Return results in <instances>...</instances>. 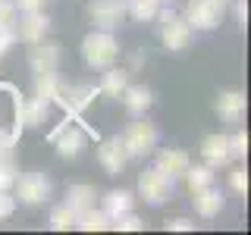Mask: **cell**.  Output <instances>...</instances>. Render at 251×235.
Returning a JSON list of instances; mask_svg holds the SVG:
<instances>
[{
  "instance_id": "6da1fadb",
  "label": "cell",
  "mask_w": 251,
  "mask_h": 235,
  "mask_svg": "<svg viewBox=\"0 0 251 235\" xmlns=\"http://www.w3.org/2000/svg\"><path fill=\"white\" fill-rule=\"evenodd\" d=\"M82 60L88 63L91 69H107L120 60V44H116V38L110 35L107 28H98V31H91V35H85Z\"/></svg>"
},
{
  "instance_id": "7a4b0ae2",
  "label": "cell",
  "mask_w": 251,
  "mask_h": 235,
  "mask_svg": "<svg viewBox=\"0 0 251 235\" xmlns=\"http://www.w3.org/2000/svg\"><path fill=\"white\" fill-rule=\"evenodd\" d=\"M94 97H98V88L94 85H82V82H60L57 94H53V104H60V110L69 116V119H75V116H82L85 110L94 104Z\"/></svg>"
},
{
  "instance_id": "3957f363",
  "label": "cell",
  "mask_w": 251,
  "mask_h": 235,
  "mask_svg": "<svg viewBox=\"0 0 251 235\" xmlns=\"http://www.w3.org/2000/svg\"><path fill=\"white\" fill-rule=\"evenodd\" d=\"M123 147H126V154H129V160H141V157L154 154V147H157V125L148 122V119L132 122L129 129H126V135H123Z\"/></svg>"
},
{
  "instance_id": "277c9868",
  "label": "cell",
  "mask_w": 251,
  "mask_h": 235,
  "mask_svg": "<svg viewBox=\"0 0 251 235\" xmlns=\"http://www.w3.org/2000/svg\"><path fill=\"white\" fill-rule=\"evenodd\" d=\"M13 188H16V201L28 204V207L44 204L47 198H50V191H53L50 179H47L44 172H22V176H16Z\"/></svg>"
},
{
  "instance_id": "5b68a950",
  "label": "cell",
  "mask_w": 251,
  "mask_h": 235,
  "mask_svg": "<svg viewBox=\"0 0 251 235\" xmlns=\"http://www.w3.org/2000/svg\"><path fill=\"white\" fill-rule=\"evenodd\" d=\"M173 182L176 179L167 176V172H160V169H141V176H138V194H141V201L145 204H163L173 194Z\"/></svg>"
},
{
  "instance_id": "8992f818",
  "label": "cell",
  "mask_w": 251,
  "mask_h": 235,
  "mask_svg": "<svg viewBox=\"0 0 251 235\" xmlns=\"http://www.w3.org/2000/svg\"><path fill=\"white\" fill-rule=\"evenodd\" d=\"M220 16H223V6L217 0H188L182 19L192 25V31H210L220 25Z\"/></svg>"
},
{
  "instance_id": "52a82bcc",
  "label": "cell",
  "mask_w": 251,
  "mask_h": 235,
  "mask_svg": "<svg viewBox=\"0 0 251 235\" xmlns=\"http://www.w3.org/2000/svg\"><path fill=\"white\" fill-rule=\"evenodd\" d=\"M160 16V41L170 47V50H185L188 44H192V25L182 19V16H176L173 10L167 13H157Z\"/></svg>"
},
{
  "instance_id": "ba28073f",
  "label": "cell",
  "mask_w": 251,
  "mask_h": 235,
  "mask_svg": "<svg viewBox=\"0 0 251 235\" xmlns=\"http://www.w3.org/2000/svg\"><path fill=\"white\" fill-rule=\"evenodd\" d=\"M98 138L94 132H85L82 125H69V122H63L57 132H53V147H57V154L63 157V160H75L78 154H82V147H85V138Z\"/></svg>"
},
{
  "instance_id": "9c48e42d",
  "label": "cell",
  "mask_w": 251,
  "mask_h": 235,
  "mask_svg": "<svg viewBox=\"0 0 251 235\" xmlns=\"http://www.w3.org/2000/svg\"><path fill=\"white\" fill-rule=\"evenodd\" d=\"M16 28V41L22 44H38L47 38V31H50V19L44 16V10H35V13H22L19 22H13Z\"/></svg>"
},
{
  "instance_id": "30bf717a",
  "label": "cell",
  "mask_w": 251,
  "mask_h": 235,
  "mask_svg": "<svg viewBox=\"0 0 251 235\" xmlns=\"http://www.w3.org/2000/svg\"><path fill=\"white\" fill-rule=\"evenodd\" d=\"M88 19L98 28H116L126 19V0H91L88 3Z\"/></svg>"
},
{
  "instance_id": "8fae6325",
  "label": "cell",
  "mask_w": 251,
  "mask_h": 235,
  "mask_svg": "<svg viewBox=\"0 0 251 235\" xmlns=\"http://www.w3.org/2000/svg\"><path fill=\"white\" fill-rule=\"evenodd\" d=\"M60 57H63V50H60V44L57 41H38V44H31V53H28V66H31V72H57L60 69Z\"/></svg>"
},
{
  "instance_id": "7c38bea8",
  "label": "cell",
  "mask_w": 251,
  "mask_h": 235,
  "mask_svg": "<svg viewBox=\"0 0 251 235\" xmlns=\"http://www.w3.org/2000/svg\"><path fill=\"white\" fill-rule=\"evenodd\" d=\"M98 163L107 169V176H120V172L126 169V163H129V154H126L120 135L100 141V147H98Z\"/></svg>"
},
{
  "instance_id": "4fadbf2b",
  "label": "cell",
  "mask_w": 251,
  "mask_h": 235,
  "mask_svg": "<svg viewBox=\"0 0 251 235\" xmlns=\"http://www.w3.org/2000/svg\"><path fill=\"white\" fill-rule=\"evenodd\" d=\"M192 204H195V213L204 216V219H214L220 216V210H223V194L217 191L214 185H207V188H198V191H192Z\"/></svg>"
},
{
  "instance_id": "5bb4252c",
  "label": "cell",
  "mask_w": 251,
  "mask_h": 235,
  "mask_svg": "<svg viewBox=\"0 0 251 235\" xmlns=\"http://www.w3.org/2000/svg\"><path fill=\"white\" fill-rule=\"evenodd\" d=\"M217 116L220 119H226V122H239L242 116H245V94L242 91H220L217 94Z\"/></svg>"
},
{
  "instance_id": "9a60e30c",
  "label": "cell",
  "mask_w": 251,
  "mask_h": 235,
  "mask_svg": "<svg viewBox=\"0 0 251 235\" xmlns=\"http://www.w3.org/2000/svg\"><path fill=\"white\" fill-rule=\"evenodd\" d=\"M120 97H123V107H126L129 116H145L154 104V94H151V88H145V85H126V91Z\"/></svg>"
},
{
  "instance_id": "2e32d148",
  "label": "cell",
  "mask_w": 251,
  "mask_h": 235,
  "mask_svg": "<svg viewBox=\"0 0 251 235\" xmlns=\"http://www.w3.org/2000/svg\"><path fill=\"white\" fill-rule=\"evenodd\" d=\"M188 166H192V157H188L185 151H179V147H167V151L157 154V169L167 172V176H173V179L185 176Z\"/></svg>"
},
{
  "instance_id": "e0dca14e",
  "label": "cell",
  "mask_w": 251,
  "mask_h": 235,
  "mask_svg": "<svg viewBox=\"0 0 251 235\" xmlns=\"http://www.w3.org/2000/svg\"><path fill=\"white\" fill-rule=\"evenodd\" d=\"M201 157H204V163L207 166H226L229 163V147H226V135H207L201 141Z\"/></svg>"
},
{
  "instance_id": "ac0fdd59",
  "label": "cell",
  "mask_w": 251,
  "mask_h": 235,
  "mask_svg": "<svg viewBox=\"0 0 251 235\" xmlns=\"http://www.w3.org/2000/svg\"><path fill=\"white\" fill-rule=\"evenodd\" d=\"M47 110H50V100H44V97H35L31 94L28 100H22L19 104V119H22V125H44V119H47Z\"/></svg>"
},
{
  "instance_id": "d6986e66",
  "label": "cell",
  "mask_w": 251,
  "mask_h": 235,
  "mask_svg": "<svg viewBox=\"0 0 251 235\" xmlns=\"http://www.w3.org/2000/svg\"><path fill=\"white\" fill-rule=\"evenodd\" d=\"M126 85H129V69L107 66L104 69V78H100L98 94H104V97H120V94L126 91Z\"/></svg>"
},
{
  "instance_id": "ffe728a7",
  "label": "cell",
  "mask_w": 251,
  "mask_h": 235,
  "mask_svg": "<svg viewBox=\"0 0 251 235\" xmlns=\"http://www.w3.org/2000/svg\"><path fill=\"white\" fill-rule=\"evenodd\" d=\"M94 198H98V194H94L91 185H73V188L66 191V201H63V204H66V207L73 210L75 216H82L85 210L94 207Z\"/></svg>"
},
{
  "instance_id": "44dd1931",
  "label": "cell",
  "mask_w": 251,
  "mask_h": 235,
  "mask_svg": "<svg viewBox=\"0 0 251 235\" xmlns=\"http://www.w3.org/2000/svg\"><path fill=\"white\" fill-rule=\"evenodd\" d=\"M75 229L82 232H107L110 229V216L104 213V210H85L82 216H75Z\"/></svg>"
},
{
  "instance_id": "7402d4cb",
  "label": "cell",
  "mask_w": 251,
  "mask_h": 235,
  "mask_svg": "<svg viewBox=\"0 0 251 235\" xmlns=\"http://www.w3.org/2000/svg\"><path fill=\"white\" fill-rule=\"evenodd\" d=\"M126 13L135 22H151L160 13V0H126Z\"/></svg>"
},
{
  "instance_id": "603a6c76",
  "label": "cell",
  "mask_w": 251,
  "mask_h": 235,
  "mask_svg": "<svg viewBox=\"0 0 251 235\" xmlns=\"http://www.w3.org/2000/svg\"><path fill=\"white\" fill-rule=\"evenodd\" d=\"M100 210H104L110 219H116L120 213L132 210V194L123 191V188H120V191H107V194H104V207H100Z\"/></svg>"
},
{
  "instance_id": "cb8c5ba5",
  "label": "cell",
  "mask_w": 251,
  "mask_h": 235,
  "mask_svg": "<svg viewBox=\"0 0 251 235\" xmlns=\"http://www.w3.org/2000/svg\"><path fill=\"white\" fill-rule=\"evenodd\" d=\"M185 185H188V191H198V188H207V185H214V166H188L185 169Z\"/></svg>"
},
{
  "instance_id": "d4e9b609",
  "label": "cell",
  "mask_w": 251,
  "mask_h": 235,
  "mask_svg": "<svg viewBox=\"0 0 251 235\" xmlns=\"http://www.w3.org/2000/svg\"><path fill=\"white\" fill-rule=\"evenodd\" d=\"M57 88H60V75H57V72H38V75H35V97L53 100Z\"/></svg>"
},
{
  "instance_id": "484cf974",
  "label": "cell",
  "mask_w": 251,
  "mask_h": 235,
  "mask_svg": "<svg viewBox=\"0 0 251 235\" xmlns=\"http://www.w3.org/2000/svg\"><path fill=\"white\" fill-rule=\"evenodd\" d=\"M73 226H75V213L66 207V204L53 207V213H50V229L53 232H66V229H73Z\"/></svg>"
},
{
  "instance_id": "4316f807",
  "label": "cell",
  "mask_w": 251,
  "mask_h": 235,
  "mask_svg": "<svg viewBox=\"0 0 251 235\" xmlns=\"http://www.w3.org/2000/svg\"><path fill=\"white\" fill-rule=\"evenodd\" d=\"M110 229H116V232H141L145 223H141V216H135L132 210H126V213H120L116 219H110Z\"/></svg>"
},
{
  "instance_id": "83f0119b",
  "label": "cell",
  "mask_w": 251,
  "mask_h": 235,
  "mask_svg": "<svg viewBox=\"0 0 251 235\" xmlns=\"http://www.w3.org/2000/svg\"><path fill=\"white\" fill-rule=\"evenodd\" d=\"M226 147H229V160H245V154H248V135H245V132H235L232 138H226Z\"/></svg>"
},
{
  "instance_id": "f1b7e54d",
  "label": "cell",
  "mask_w": 251,
  "mask_h": 235,
  "mask_svg": "<svg viewBox=\"0 0 251 235\" xmlns=\"http://www.w3.org/2000/svg\"><path fill=\"white\" fill-rule=\"evenodd\" d=\"M229 185H232L235 194H245L248 191V176H245V169H242V166H235L229 172Z\"/></svg>"
},
{
  "instance_id": "f546056e",
  "label": "cell",
  "mask_w": 251,
  "mask_h": 235,
  "mask_svg": "<svg viewBox=\"0 0 251 235\" xmlns=\"http://www.w3.org/2000/svg\"><path fill=\"white\" fill-rule=\"evenodd\" d=\"M16 204L19 201H16L10 191H0V219H10L16 213Z\"/></svg>"
},
{
  "instance_id": "4dcf8cb0",
  "label": "cell",
  "mask_w": 251,
  "mask_h": 235,
  "mask_svg": "<svg viewBox=\"0 0 251 235\" xmlns=\"http://www.w3.org/2000/svg\"><path fill=\"white\" fill-rule=\"evenodd\" d=\"M13 22H16L13 0H0V28H3V25H13Z\"/></svg>"
},
{
  "instance_id": "1f68e13d",
  "label": "cell",
  "mask_w": 251,
  "mask_h": 235,
  "mask_svg": "<svg viewBox=\"0 0 251 235\" xmlns=\"http://www.w3.org/2000/svg\"><path fill=\"white\" fill-rule=\"evenodd\" d=\"M13 44H16V28L13 25H3V28H0V57H3Z\"/></svg>"
},
{
  "instance_id": "d6a6232c",
  "label": "cell",
  "mask_w": 251,
  "mask_h": 235,
  "mask_svg": "<svg viewBox=\"0 0 251 235\" xmlns=\"http://www.w3.org/2000/svg\"><path fill=\"white\" fill-rule=\"evenodd\" d=\"M16 166H0V191H10L13 188V182H16Z\"/></svg>"
},
{
  "instance_id": "836d02e7",
  "label": "cell",
  "mask_w": 251,
  "mask_h": 235,
  "mask_svg": "<svg viewBox=\"0 0 251 235\" xmlns=\"http://www.w3.org/2000/svg\"><path fill=\"white\" fill-rule=\"evenodd\" d=\"M47 0H13V6L19 13H35V10H44Z\"/></svg>"
},
{
  "instance_id": "e575fe53",
  "label": "cell",
  "mask_w": 251,
  "mask_h": 235,
  "mask_svg": "<svg viewBox=\"0 0 251 235\" xmlns=\"http://www.w3.org/2000/svg\"><path fill=\"white\" fill-rule=\"evenodd\" d=\"M192 229H195L192 219H182V216H179V219H167V232H192Z\"/></svg>"
},
{
  "instance_id": "d590c367",
  "label": "cell",
  "mask_w": 251,
  "mask_h": 235,
  "mask_svg": "<svg viewBox=\"0 0 251 235\" xmlns=\"http://www.w3.org/2000/svg\"><path fill=\"white\" fill-rule=\"evenodd\" d=\"M235 19H239V25L245 28V22H248V6H245V0H235Z\"/></svg>"
},
{
  "instance_id": "8d00e7d4",
  "label": "cell",
  "mask_w": 251,
  "mask_h": 235,
  "mask_svg": "<svg viewBox=\"0 0 251 235\" xmlns=\"http://www.w3.org/2000/svg\"><path fill=\"white\" fill-rule=\"evenodd\" d=\"M141 63H145V57H141V53H132V57H129V72H135Z\"/></svg>"
},
{
  "instance_id": "74e56055",
  "label": "cell",
  "mask_w": 251,
  "mask_h": 235,
  "mask_svg": "<svg viewBox=\"0 0 251 235\" xmlns=\"http://www.w3.org/2000/svg\"><path fill=\"white\" fill-rule=\"evenodd\" d=\"M217 3H220V6H226V3H232V0H217Z\"/></svg>"
},
{
  "instance_id": "f35d334b",
  "label": "cell",
  "mask_w": 251,
  "mask_h": 235,
  "mask_svg": "<svg viewBox=\"0 0 251 235\" xmlns=\"http://www.w3.org/2000/svg\"><path fill=\"white\" fill-rule=\"evenodd\" d=\"M160 3H173V0H160Z\"/></svg>"
}]
</instances>
